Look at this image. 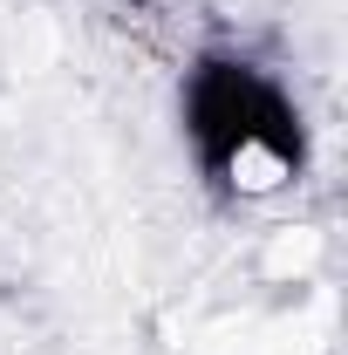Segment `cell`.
<instances>
[{
    "label": "cell",
    "instance_id": "cell-1",
    "mask_svg": "<svg viewBox=\"0 0 348 355\" xmlns=\"http://www.w3.org/2000/svg\"><path fill=\"white\" fill-rule=\"evenodd\" d=\"M191 137L239 198H266L301 171V130L273 83H260L246 62H212L191 83Z\"/></svg>",
    "mask_w": 348,
    "mask_h": 355
}]
</instances>
